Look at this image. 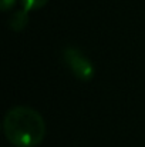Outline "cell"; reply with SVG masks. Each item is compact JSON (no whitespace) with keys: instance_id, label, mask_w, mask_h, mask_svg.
<instances>
[{"instance_id":"obj_5","label":"cell","mask_w":145,"mask_h":147,"mask_svg":"<svg viewBox=\"0 0 145 147\" xmlns=\"http://www.w3.org/2000/svg\"><path fill=\"white\" fill-rule=\"evenodd\" d=\"M14 4H16V0H0V7H1L3 11L10 10Z\"/></svg>"},{"instance_id":"obj_4","label":"cell","mask_w":145,"mask_h":147,"mask_svg":"<svg viewBox=\"0 0 145 147\" xmlns=\"http://www.w3.org/2000/svg\"><path fill=\"white\" fill-rule=\"evenodd\" d=\"M48 3V0H21L23 9L26 11H33V10H39L41 7H44Z\"/></svg>"},{"instance_id":"obj_1","label":"cell","mask_w":145,"mask_h":147,"mask_svg":"<svg viewBox=\"0 0 145 147\" xmlns=\"http://www.w3.org/2000/svg\"><path fill=\"white\" fill-rule=\"evenodd\" d=\"M3 130L13 146L34 147L44 140L46 123L37 110L17 106L7 111L3 120Z\"/></svg>"},{"instance_id":"obj_3","label":"cell","mask_w":145,"mask_h":147,"mask_svg":"<svg viewBox=\"0 0 145 147\" xmlns=\"http://www.w3.org/2000/svg\"><path fill=\"white\" fill-rule=\"evenodd\" d=\"M27 23H29V11H26L24 9L17 10L10 19V27L14 32H21L27 26Z\"/></svg>"},{"instance_id":"obj_2","label":"cell","mask_w":145,"mask_h":147,"mask_svg":"<svg viewBox=\"0 0 145 147\" xmlns=\"http://www.w3.org/2000/svg\"><path fill=\"white\" fill-rule=\"evenodd\" d=\"M64 60L71 69L73 74L80 80H91L94 76V66L93 63L81 54L77 49L64 50Z\"/></svg>"}]
</instances>
